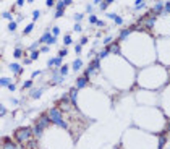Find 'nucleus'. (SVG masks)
I'll return each mask as SVG.
<instances>
[{
    "instance_id": "nucleus-1",
    "label": "nucleus",
    "mask_w": 170,
    "mask_h": 149,
    "mask_svg": "<svg viewBox=\"0 0 170 149\" xmlns=\"http://www.w3.org/2000/svg\"><path fill=\"white\" fill-rule=\"evenodd\" d=\"M32 130L31 128H26V126H23V128H18L15 131V139L19 143H29L32 138Z\"/></svg>"
},
{
    "instance_id": "nucleus-2",
    "label": "nucleus",
    "mask_w": 170,
    "mask_h": 149,
    "mask_svg": "<svg viewBox=\"0 0 170 149\" xmlns=\"http://www.w3.org/2000/svg\"><path fill=\"white\" fill-rule=\"evenodd\" d=\"M49 117H50V122L57 123L58 126H62V128H68V123H65V120H63V117H62V112H60L58 107H54V109L49 110Z\"/></svg>"
},
{
    "instance_id": "nucleus-3",
    "label": "nucleus",
    "mask_w": 170,
    "mask_h": 149,
    "mask_svg": "<svg viewBox=\"0 0 170 149\" xmlns=\"http://www.w3.org/2000/svg\"><path fill=\"white\" fill-rule=\"evenodd\" d=\"M49 122H50V117H49V115H42V117H41V118L37 120V122H36V125H37V126H41V128L44 130L47 125H49Z\"/></svg>"
},
{
    "instance_id": "nucleus-4",
    "label": "nucleus",
    "mask_w": 170,
    "mask_h": 149,
    "mask_svg": "<svg viewBox=\"0 0 170 149\" xmlns=\"http://www.w3.org/2000/svg\"><path fill=\"white\" fill-rule=\"evenodd\" d=\"M3 149H19V148L12 141V139H10V138H5V141H3Z\"/></svg>"
},
{
    "instance_id": "nucleus-5",
    "label": "nucleus",
    "mask_w": 170,
    "mask_h": 149,
    "mask_svg": "<svg viewBox=\"0 0 170 149\" xmlns=\"http://www.w3.org/2000/svg\"><path fill=\"white\" fill-rule=\"evenodd\" d=\"M143 18H144V16H143ZM144 23H146V26H147V28H152V26H154V23H155V16H154V13H152V15H149L147 18H144Z\"/></svg>"
},
{
    "instance_id": "nucleus-6",
    "label": "nucleus",
    "mask_w": 170,
    "mask_h": 149,
    "mask_svg": "<svg viewBox=\"0 0 170 149\" xmlns=\"http://www.w3.org/2000/svg\"><path fill=\"white\" fill-rule=\"evenodd\" d=\"M88 81H89V79H88V78H84V76H83V78H78V81H76V88H78V89H79V88H84L86 84H88Z\"/></svg>"
},
{
    "instance_id": "nucleus-7",
    "label": "nucleus",
    "mask_w": 170,
    "mask_h": 149,
    "mask_svg": "<svg viewBox=\"0 0 170 149\" xmlns=\"http://www.w3.org/2000/svg\"><path fill=\"white\" fill-rule=\"evenodd\" d=\"M164 7H165L164 3H160V2H157V3H155L154 7H152V13H160V12L164 10Z\"/></svg>"
},
{
    "instance_id": "nucleus-8",
    "label": "nucleus",
    "mask_w": 170,
    "mask_h": 149,
    "mask_svg": "<svg viewBox=\"0 0 170 149\" xmlns=\"http://www.w3.org/2000/svg\"><path fill=\"white\" fill-rule=\"evenodd\" d=\"M108 52H112V54H120V47H118V44H110L108 45Z\"/></svg>"
},
{
    "instance_id": "nucleus-9",
    "label": "nucleus",
    "mask_w": 170,
    "mask_h": 149,
    "mask_svg": "<svg viewBox=\"0 0 170 149\" xmlns=\"http://www.w3.org/2000/svg\"><path fill=\"white\" fill-rule=\"evenodd\" d=\"M10 70H12V71H15L16 74H19V73H21V67H19L18 63H12V65H10Z\"/></svg>"
},
{
    "instance_id": "nucleus-10",
    "label": "nucleus",
    "mask_w": 170,
    "mask_h": 149,
    "mask_svg": "<svg viewBox=\"0 0 170 149\" xmlns=\"http://www.w3.org/2000/svg\"><path fill=\"white\" fill-rule=\"evenodd\" d=\"M52 37V32H44L42 36H41V42H49Z\"/></svg>"
},
{
    "instance_id": "nucleus-11",
    "label": "nucleus",
    "mask_w": 170,
    "mask_h": 149,
    "mask_svg": "<svg viewBox=\"0 0 170 149\" xmlns=\"http://www.w3.org/2000/svg\"><path fill=\"white\" fill-rule=\"evenodd\" d=\"M76 96H78V91L76 89H71V92H70V101L73 102L75 105H76Z\"/></svg>"
},
{
    "instance_id": "nucleus-12",
    "label": "nucleus",
    "mask_w": 170,
    "mask_h": 149,
    "mask_svg": "<svg viewBox=\"0 0 170 149\" xmlns=\"http://www.w3.org/2000/svg\"><path fill=\"white\" fill-rule=\"evenodd\" d=\"M42 88H39V89H34V91H31V97H34V99H37L39 97V96H41V94H42Z\"/></svg>"
},
{
    "instance_id": "nucleus-13",
    "label": "nucleus",
    "mask_w": 170,
    "mask_h": 149,
    "mask_svg": "<svg viewBox=\"0 0 170 149\" xmlns=\"http://www.w3.org/2000/svg\"><path fill=\"white\" fill-rule=\"evenodd\" d=\"M63 79H65V76H58V74H54V78H52V83H57V84H60V83H63Z\"/></svg>"
},
{
    "instance_id": "nucleus-14",
    "label": "nucleus",
    "mask_w": 170,
    "mask_h": 149,
    "mask_svg": "<svg viewBox=\"0 0 170 149\" xmlns=\"http://www.w3.org/2000/svg\"><path fill=\"white\" fill-rule=\"evenodd\" d=\"M65 0H63V2H58L57 3V13H63V10H65Z\"/></svg>"
},
{
    "instance_id": "nucleus-15",
    "label": "nucleus",
    "mask_w": 170,
    "mask_h": 149,
    "mask_svg": "<svg viewBox=\"0 0 170 149\" xmlns=\"http://www.w3.org/2000/svg\"><path fill=\"white\" fill-rule=\"evenodd\" d=\"M32 133H34V136H36V138H39L41 134H42V128L36 125V126H34V130H32Z\"/></svg>"
},
{
    "instance_id": "nucleus-16",
    "label": "nucleus",
    "mask_w": 170,
    "mask_h": 149,
    "mask_svg": "<svg viewBox=\"0 0 170 149\" xmlns=\"http://www.w3.org/2000/svg\"><path fill=\"white\" fill-rule=\"evenodd\" d=\"M164 144H165V136L160 134V136H159V146H157V149H162Z\"/></svg>"
},
{
    "instance_id": "nucleus-17",
    "label": "nucleus",
    "mask_w": 170,
    "mask_h": 149,
    "mask_svg": "<svg viewBox=\"0 0 170 149\" xmlns=\"http://www.w3.org/2000/svg\"><path fill=\"white\" fill-rule=\"evenodd\" d=\"M130 32H131V29H123V31L120 32V39H125V37H126Z\"/></svg>"
},
{
    "instance_id": "nucleus-18",
    "label": "nucleus",
    "mask_w": 170,
    "mask_h": 149,
    "mask_svg": "<svg viewBox=\"0 0 170 149\" xmlns=\"http://www.w3.org/2000/svg\"><path fill=\"white\" fill-rule=\"evenodd\" d=\"M66 73H68V65H63V67L60 68V74H62V76H66Z\"/></svg>"
},
{
    "instance_id": "nucleus-19",
    "label": "nucleus",
    "mask_w": 170,
    "mask_h": 149,
    "mask_svg": "<svg viewBox=\"0 0 170 149\" xmlns=\"http://www.w3.org/2000/svg\"><path fill=\"white\" fill-rule=\"evenodd\" d=\"M79 67H81V60L76 59V60L73 62V68H75V70H79Z\"/></svg>"
},
{
    "instance_id": "nucleus-20",
    "label": "nucleus",
    "mask_w": 170,
    "mask_h": 149,
    "mask_svg": "<svg viewBox=\"0 0 170 149\" xmlns=\"http://www.w3.org/2000/svg\"><path fill=\"white\" fill-rule=\"evenodd\" d=\"M91 73H94V68H93V67H89L88 70L84 71V78H88V79H89V74H91Z\"/></svg>"
},
{
    "instance_id": "nucleus-21",
    "label": "nucleus",
    "mask_w": 170,
    "mask_h": 149,
    "mask_svg": "<svg viewBox=\"0 0 170 149\" xmlns=\"http://www.w3.org/2000/svg\"><path fill=\"white\" fill-rule=\"evenodd\" d=\"M54 65H55V67H63V65H62V57H57V59L54 60Z\"/></svg>"
},
{
    "instance_id": "nucleus-22",
    "label": "nucleus",
    "mask_w": 170,
    "mask_h": 149,
    "mask_svg": "<svg viewBox=\"0 0 170 149\" xmlns=\"http://www.w3.org/2000/svg\"><path fill=\"white\" fill-rule=\"evenodd\" d=\"M0 84H2V86H10V79H8V78H2V79H0Z\"/></svg>"
},
{
    "instance_id": "nucleus-23",
    "label": "nucleus",
    "mask_w": 170,
    "mask_h": 149,
    "mask_svg": "<svg viewBox=\"0 0 170 149\" xmlns=\"http://www.w3.org/2000/svg\"><path fill=\"white\" fill-rule=\"evenodd\" d=\"M108 16H110V18H113L117 24H122V18H120V16H117V15H108Z\"/></svg>"
},
{
    "instance_id": "nucleus-24",
    "label": "nucleus",
    "mask_w": 170,
    "mask_h": 149,
    "mask_svg": "<svg viewBox=\"0 0 170 149\" xmlns=\"http://www.w3.org/2000/svg\"><path fill=\"white\" fill-rule=\"evenodd\" d=\"M110 3H112V0H107V2H102V3H101V8H102V10H105V8H107V5H110Z\"/></svg>"
},
{
    "instance_id": "nucleus-25",
    "label": "nucleus",
    "mask_w": 170,
    "mask_h": 149,
    "mask_svg": "<svg viewBox=\"0 0 170 149\" xmlns=\"http://www.w3.org/2000/svg\"><path fill=\"white\" fill-rule=\"evenodd\" d=\"M107 54H108V49H104V50H102L101 54H99V59H104V57H105Z\"/></svg>"
},
{
    "instance_id": "nucleus-26",
    "label": "nucleus",
    "mask_w": 170,
    "mask_h": 149,
    "mask_svg": "<svg viewBox=\"0 0 170 149\" xmlns=\"http://www.w3.org/2000/svg\"><path fill=\"white\" fill-rule=\"evenodd\" d=\"M32 31V24H28L26 28H24V34H28V32H31Z\"/></svg>"
},
{
    "instance_id": "nucleus-27",
    "label": "nucleus",
    "mask_w": 170,
    "mask_h": 149,
    "mask_svg": "<svg viewBox=\"0 0 170 149\" xmlns=\"http://www.w3.org/2000/svg\"><path fill=\"white\" fill-rule=\"evenodd\" d=\"M8 29H10V31H15V29H16V23H13V21H12V23L8 24Z\"/></svg>"
},
{
    "instance_id": "nucleus-28",
    "label": "nucleus",
    "mask_w": 170,
    "mask_h": 149,
    "mask_svg": "<svg viewBox=\"0 0 170 149\" xmlns=\"http://www.w3.org/2000/svg\"><path fill=\"white\" fill-rule=\"evenodd\" d=\"M66 54H68V50H66V49H62V50H60V54H58V57H62V59H63Z\"/></svg>"
},
{
    "instance_id": "nucleus-29",
    "label": "nucleus",
    "mask_w": 170,
    "mask_h": 149,
    "mask_svg": "<svg viewBox=\"0 0 170 149\" xmlns=\"http://www.w3.org/2000/svg\"><path fill=\"white\" fill-rule=\"evenodd\" d=\"M18 57H21V49H15V59H18Z\"/></svg>"
},
{
    "instance_id": "nucleus-30",
    "label": "nucleus",
    "mask_w": 170,
    "mask_h": 149,
    "mask_svg": "<svg viewBox=\"0 0 170 149\" xmlns=\"http://www.w3.org/2000/svg\"><path fill=\"white\" fill-rule=\"evenodd\" d=\"M143 7H144V2L138 0V2H136V7H135V8H143Z\"/></svg>"
},
{
    "instance_id": "nucleus-31",
    "label": "nucleus",
    "mask_w": 170,
    "mask_h": 149,
    "mask_svg": "<svg viewBox=\"0 0 170 149\" xmlns=\"http://www.w3.org/2000/svg\"><path fill=\"white\" fill-rule=\"evenodd\" d=\"M89 21H91V23H97L99 20H97V18H96L94 15H91V16H89Z\"/></svg>"
},
{
    "instance_id": "nucleus-32",
    "label": "nucleus",
    "mask_w": 170,
    "mask_h": 149,
    "mask_svg": "<svg viewBox=\"0 0 170 149\" xmlns=\"http://www.w3.org/2000/svg\"><path fill=\"white\" fill-rule=\"evenodd\" d=\"M63 42H65V44H71V37H70V36H65Z\"/></svg>"
},
{
    "instance_id": "nucleus-33",
    "label": "nucleus",
    "mask_w": 170,
    "mask_h": 149,
    "mask_svg": "<svg viewBox=\"0 0 170 149\" xmlns=\"http://www.w3.org/2000/svg\"><path fill=\"white\" fill-rule=\"evenodd\" d=\"M37 57H39V52H37V50H36V52H32V54H31V60L37 59Z\"/></svg>"
},
{
    "instance_id": "nucleus-34",
    "label": "nucleus",
    "mask_w": 170,
    "mask_h": 149,
    "mask_svg": "<svg viewBox=\"0 0 170 149\" xmlns=\"http://www.w3.org/2000/svg\"><path fill=\"white\" fill-rule=\"evenodd\" d=\"M58 32H60V29H58V28L55 26V28H54V31H52V34H54V37H55V36H58Z\"/></svg>"
},
{
    "instance_id": "nucleus-35",
    "label": "nucleus",
    "mask_w": 170,
    "mask_h": 149,
    "mask_svg": "<svg viewBox=\"0 0 170 149\" xmlns=\"http://www.w3.org/2000/svg\"><path fill=\"white\" fill-rule=\"evenodd\" d=\"M81 18H83V15H75V21H78V23L81 21Z\"/></svg>"
},
{
    "instance_id": "nucleus-36",
    "label": "nucleus",
    "mask_w": 170,
    "mask_h": 149,
    "mask_svg": "<svg viewBox=\"0 0 170 149\" xmlns=\"http://www.w3.org/2000/svg\"><path fill=\"white\" fill-rule=\"evenodd\" d=\"M32 16H34V20H37V18H39V10H34V13H32Z\"/></svg>"
},
{
    "instance_id": "nucleus-37",
    "label": "nucleus",
    "mask_w": 170,
    "mask_h": 149,
    "mask_svg": "<svg viewBox=\"0 0 170 149\" xmlns=\"http://www.w3.org/2000/svg\"><path fill=\"white\" fill-rule=\"evenodd\" d=\"M7 114V109L5 107H0V115H5Z\"/></svg>"
},
{
    "instance_id": "nucleus-38",
    "label": "nucleus",
    "mask_w": 170,
    "mask_h": 149,
    "mask_svg": "<svg viewBox=\"0 0 170 149\" xmlns=\"http://www.w3.org/2000/svg\"><path fill=\"white\" fill-rule=\"evenodd\" d=\"M32 86V81H26L24 83V88H31Z\"/></svg>"
},
{
    "instance_id": "nucleus-39",
    "label": "nucleus",
    "mask_w": 170,
    "mask_h": 149,
    "mask_svg": "<svg viewBox=\"0 0 170 149\" xmlns=\"http://www.w3.org/2000/svg\"><path fill=\"white\" fill-rule=\"evenodd\" d=\"M47 44H49V45H52V44H55V37H54V36H52V37H50V41H49V42H47Z\"/></svg>"
},
{
    "instance_id": "nucleus-40",
    "label": "nucleus",
    "mask_w": 170,
    "mask_h": 149,
    "mask_svg": "<svg viewBox=\"0 0 170 149\" xmlns=\"http://www.w3.org/2000/svg\"><path fill=\"white\" fill-rule=\"evenodd\" d=\"M75 50H76V52H78V54H79V52H81V45H79V44H78L76 47H75Z\"/></svg>"
},
{
    "instance_id": "nucleus-41",
    "label": "nucleus",
    "mask_w": 170,
    "mask_h": 149,
    "mask_svg": "<svg viewBox=\"0 0 170 149\" xmlns=\"http://www.w3.org/2000/svg\"><path fill=\"white\" fill-rule=\"evenodd\" d=\"M75 31H81V26H79V24H75Z\"/></svg>"
},
{
    "instance_id": "nucleus-42",
    "label": "nucleus",
    "mask_w": 170,
    "mask_h": 149,
    "mask_svg": "<svg viewBox=\"0 0 170 149\" xmlns=\"http://www.w3.org/2000/svg\"><path fill=\"white\" fill-rule=\"evenodd\" d=\"M16 5H18V7H21V5H24V2H23V0H18V2H16Z\"/></svg>"
},
{
    "instance_id": "nucleus-43",
    "label": "nucleus",
    "mask_w": 170,
    "mask_h": 149,
    "mask_svg": "<svg viewBox=\"0 0 170 149\" xmlns=\"http://www.w3.org/2000/svg\"><path fill=\"white\" fill-rule=\"evenodd\" d=\"M112 42V37H105V44H110Z\"/></svg>"
},
{
    "instance_id": "nucleus-44",
    "label": "nucleus",
    "mask_w": 170,
    "mask_h": 149,
    "mask_svg": "<svg viewBox=\"0 0 170 149\" xmlns=\"http://www.w3.org/2000/svg\"><path fill=\"white\" fill-rule=\"evenodd\" d=\"M39 73H41V71H39V70H37V71H32V78H36V76H37Z\"/></svg>"
},
{
    "instance_id": "nucleus-45",
    "label": "nucleus",
    "mask_w": 170,
    "mask_h": 149,
    "mask_svg": "<svg viewBox=\"0 0 170 149\" xmlns=\"http://www.w3.org/2000/svg\"><path fill=\"white\" fill-rule=\"evenodd\" d=\"M2 16H3V18H10V13H8V12H5V13H3Z\"/></svg>"
},
{
    "instance_id": "nucleus-46",
    "label": "nucleus",
    "mask_w": 170,
    "mask_h": 149,
    "mask_svg": "<svg viewBox=\"0 0 170 149\" xmlns=\"http://www.w3.org/2000/svg\"><path fill=\"white\" fill-rule=\"evenodd\" d=\"M41 52H49V47H47V45H46V47H42V49H41Z\"/></svg>"
},
{
    "instance_id": "nucleus-47",
    "label": "nucleus",
    "mask_w": 170,
    "mask_h": 149,
    "mask_svg": "<svg viewBox=\"0 0 170 149\" xmlns=\"http://www.w3.org/2000/svg\"><path fill=\"white\" fill-rule=\"evenodd\" d=\"M165 10H167V12H170V2H169V3H165Z\"/></svg>"
},
{
    "instance_id": "nucleus-48",
    "label": "nucleus",
    "mask_w": 170,
    "mask_h": 149,
    "mask_svg": "<svg viewBox=\"0 0 170 149\" xmlns=\"http://www.w3.org/2000/svg\"><path fill=\"white\" fill-rule=\"evenodd\" d=\"M169 130H170V122H169Z\"/></svg>"
}]
</instances>
